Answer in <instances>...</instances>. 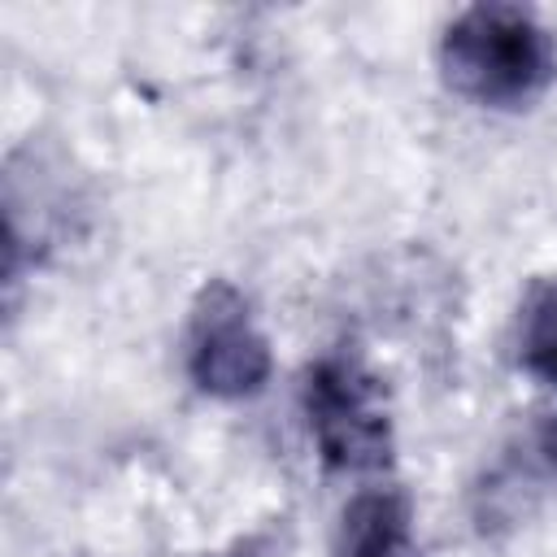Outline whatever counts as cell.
<instances>
[{"instance_id":"obj_1","label":"cell","mask_w":557,"mask_h":557,"mask_svg":"<svg viewBox=\"0 0 557 557\" xmlns=\"http://www.w3.org/2000/svg\"><path fill=\"white\" fill-rule=\"evenodd\" d=\"M440 78L479 109H527L557 78L548 26L518 4H470L440 35Z\"/></svg>"},{"instance_id":"obj_2","label":"cell","mask_w":557,"mask_h":557,"mask_svg":"<svg viewBox=\"0 0 557 557\" xmlns=\"http://www.w3.org/2000/svg\"><path fill=\"white\" fill-rule=\"evenodd\" d=\"M300 413L326 470L379 474L396 453V422L383 379L357 352H322L305 366Z\"/></svg>"},{"instance_id":"obj_3","label":"cell","mask_w":557,"mask_h":557,"mask_svg":"<svg viewBox=\"0 0 557 557\" xmlns=\"http://www.w3.org/2000/svg\"><path fill=\"white\" fill-rule=\"evenodd\" d=\"M183 366L196 392L213 400H252L274 374L270 339L252 313V300L231 278H209L183 331Z\"/></svg>"},{"instance_id":"obj_4","label":"cell","mask_w":557,"mask_h":557,"mask_svg":"<svg viewBox=\"0 0 557 557\" xmlns=\"http://www.w3.org/2000/svg\"><path fill=\"white\" fill-rule=\"evenodd\" d=\"M335 557H418L413 505L400 487H361L335 531Z\"/></svg>"},{"instance_id":"obj_5","label":"cell","mask_w":557,"mask_h":557,"mask_svg":"<svg viewBox=\"0 0 557 557\" xmlns=\"http://www.w3.org/2000/svg\"><path fill=\"white\" fill-rule=\"evenodd\" d=\"M518 366L557 392V278L540 283L518 318Z\"/></svg>"},{"instance_id":"obj_6","label":"cell","mask_w":557,"mask_h":557,"mask_svg":"<svg viewBox=\"0 0 557 557\" xmlns=\"http://www.w3.org/2000/svg\"><path fill=\"white\" fill-rule=\"evenodd\" d=\"M218 557H257L252 548H231V553H218Z\"/></svg>"}]
</instances>
